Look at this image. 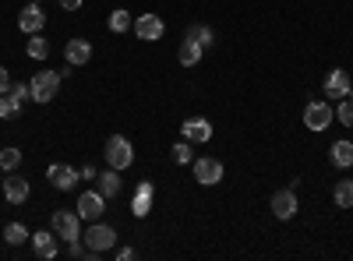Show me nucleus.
<instances>
[{
	"instance_id": "1",
	"label": "nucleus",
	"mask_w": 353,
	"mask_h": 261,
	"mask_svg": "<svg viewBox=\"0 0 353 261\" xmlns=\"http://www.w3.org/2000/svg\"><path fill=\"white\" fill-rule=\"evenodd\" d=\"M81 240H85V247L92 251V254H106V251L117 244V229L96 219V222H88V229L81 233Z\"/></svg>"
},
{
	"instance_id": "2",
	"label": "nucleus",
	"mask_w": 353,
	"mask_h": 261,
	"mask_svg": "<svg viewBox=\"0 0 353 261\" xmlns=\"http://www.w3.org/2000/svg\"><path fill=\"white\" fill-rule=\"evenodd\" d=\"M103 152H106V163H110L113 169H128V166L134 163V145H131L124 134H110Z\"/></svg>"
},
{
	"instance_id": "3",
	"label": "nucleus",
	"mask_w": 353,
	"mask_h": 261,
	"mask_svg": "<svg viewBox=\"0 0 353 261\" xmlns=\"http://www.w3.org/2000/svg\"><path fill=\"white\" fill-rule=\"evenodd\" d=\"M57 89H61V71H36V78L28 81L32 103H39V106H46L57 96Z\"/></svg>"
},
{
	"instance_id": "4",
	"label": "nucleus",
	"mask_w": 353,
	"mask_h": 261,
	"mask_svg": "<svg viewBox=\"0 0 353 261\" xmlns=\"http://www.w3.org/2000/svg\"><path fill=\"white\" fill-rule=\"evenodd\" d=\"M50 229L57 233V240H64V244L81 240V216L61 209V212H53V216H50Z\"/></svg>"
},
{
	"instance_id": "5",
	"label": "nucleus",
	"mask_w": 353,
	"mask_h": 261,
	"mask_svg": "<svg viewBox=\"0 0 353 261\" xmlns=\"http://www.w3.org/2000/svg\"><path fill=\"white\" fill-rule=\"evenodd\" d=\"M332 121H336L332 103H307V109H304V127L307 131H325V127H332Z\"/></svg>"
},
{
	"instance_id": "6",
	"label": "nucleus",
	"mask_w": 353,
	"mask_h": 261,
	"mask_svg": "<svg viewBox=\"0 0 353 261\" xmlns=\"http://www.w3.org/2000/svg\"><path fill=\"white\" fill-rule=\"evenodd\" d=\"M191 169H194V180H198L201 187H216V184L223 180V163H219V159L201 156V159L191 163Z\"/></svg>"
},
{
	"instance_id": "7",
	"label": "nucleus",
	"mask_w": 353,
	"mask_h": 261,
	"mask_svg": "<svg viewBox=\"0 0 353 261\" xmlns=\"http://www.w3.org/2000/svg\"><path fill=\"white\" fill-rule=\"evenodd\" d=\"M103 212H106V194H103L99 187L78 194V216H81V219L96 222V219H103Z\"/></svg>"
},
{
	"instance_id": "8",
	"label": "nucleus",
	"mask_w": 353,
	"mask_h": 261,
	"mask_svg": "<svg viewBox=\"0 0 353 261\" xmlns=\"http://www.w3.org/2000/svg\"><path fill=\"white\" fill-rule=\"evenodd\" d=\"M18 28L25 36H39L43 28H46V11L36 4V0H28V8L18 14Z\"/></svg>"
},
{
	"instance_id": "9",
	"label": "nucleus",
	"mask_w": 353,
	"mask_h": 261,
	"mask_svg": "<svg viewBox=\"0 0 353 261\" xmlns=\"http://www.w3.org/2000/svg\"><path fill=\"white\" fill-rule=\"evenodd\" d=\"M163 32H166V25H163V18H159V14L145 11L141 18H134V36H138V39L156 43V39H163Z\"/></svg>"
},
{
	"instance_id": "10",
	"label": "nucleus",
	"mask_w": 353,
	"mask_h": 261,
	"mask_svg": "<svg viewBox=\"0 0 353 261\" xmlns=\"http://www.w3.org/2000/svg\"><path fill=\"white\" fill-rule=\"evenodd\" d=\"M297 194H293V187H283V191H276L272 194V216L276 219H283V222H290L293 216H297Z\"/></svg>"
},
{
	"instance_id": "11",
	"label": "nucleus",
	"mask_w": 353,
	"mask_h": 261,
	"mask_svg": "<svg viewBox=\"0 0 353 261\" xmlns=\"http://www.w3.org/2000/svg\"><path fill=\"white\" fill-rule=\"evenodd\" d=\"M46 180H50L57 191H71L81 177H78V169H74V166H61V163H53V166L46 169Z\"/></svg>"
},
{
	"instance_id": "12",
	"label": "nucleus",
	"mask_w": 353,
	"mask_h": 261,
	"mask_svg": "<svg viewBox=\"0 0 353 261\" xmlns=\"http://www.w3.org/2000/svg\"><path fill=\"white\" fill-rule=\"evenodd\" d=\"M64 61H68L71 67H85L88 61H92V43H88V39H68Z\"/></svg>"
},
{
	"instance_id": "13",
	"label": "nucleus",
	"mask_w": 353,
	"mask_h": 261,
	"mask_svg": "<svg viewBox=\"0 0 353 261\" xmlns=\"http://www.w3.org/2000/svg\"><path fill=\"white\" fill-rule=\"evenodd\" d=\"M152 198H156V187L149 184V180H141L138 187H134V198H131V212L138 216V219H145L152 212Z\"/></svg>"
},
{
	"instance_id": "14",
	"label": "nucleus",
	"mask_w": 353,
	"mask_h": 261,
	"mask_svg": "<svg viewBox=\"0 0 353 261\" xmlns=\"http://www.w3.org/2000/svg\"><path fill=\"white\" fill-rule=\"evenodd\" d=\"M32 251H36V258H43V261H53L57 258V233L53 229H36L32 233Z\"/></svg>"
},
{
	"instance_id": "15",
	"label": "nucleus",
	"mask_w": 353,
	"mask_h": 261,
	"mask_svg": "<svg viewBox=\"0 0 353 261\" xmlns=\"http://www.w3.org/2000/svg\"><path fill=\"white\" fill-rule=\"evenodd\" d=\"M181 134L188 138V141H198V145H205L212 138V124L205 121V117H188L184 124H181Z\"/></svg>"
},
{
	"instance_id": "16",
	"label": "nucleus",
	"mask_w": 353,
	"mask_h": 261,
	"mask_svg": "<svg viewBox=\"0 0 353 261\" xmlns=\"http://www.w3.org/2000/svg\"><path fill=\"white\" fill-rule=\"evenodd\" d=\"M350 89H353V85H350V74H346V67H336V71H329V78H325V96H329V99H343Z\"/></svg>"
},
{
	"instance_id": "17",
	"label": "nucleus",
	"mask_w": 353,
	"mask_h": 261,
	"mask_svg": "<svg viewBox=\"0 0 353 261\" xmlns=\"http://www.w3.org/2000/svg\"><path fill=\"white\" fill-rule=\"evenodd\" d=\"M0 191L8 194L11 205H21V201L28 198V180H25V177H18V173H11V177L4 180V187H0Z\"/></svg>"
},
{
	"instance_id": "18",
	"label": "nucleus",
	"mask_w": 353,
	"mask_h": 261,
	"mask_svg": "<svg viewBox=\"0 0 353 261\" xmlns=\"http://www.w3.org/2000/svg\"><path fill=\"white\" fill-rule=\"evenodd\" d=\"M96 184H99V191L106 194V198H117L121 194V169H106V173H96Z\"/></svg>"
},
{
	"instance_id": "19",
	"label": "nucleus",
	"mask_w": 353,
	"mask_h": 261,
	"mask_svg": "<svg viewBox=\"0 0 353 261\" xmlns=\"http://www.w3.org/2000/svg\"><path fill=\"white\" fill-rule=\"evenodd\" d=\"M201 53H205V46H198L194 39H188V36H184L181 53H176V61H181V67H194V64L201 61Z\"/></svg>"
},
{
	"instance_id": "20",
	"label": "nucleus",
	"mask_w": 353,
	"mask_h": 261,
	"mask_svg": "<svg viewBox=\"0 0 353 261\" xmlns=\"http://www.w3.org/2000/svg\"><path fill=\"white\" fill-rule=\"evenodd\" d=\"M329 159H332V166H339V169H350V166H353V141H336Z\"/></svg>"
},
{
	"instance_id": "21",
	"label": "nucleus",
	"mask_w": 353,
	"mask_h": 261,
	"mask_svg": "<svg viewBox=\"0 0 353 261\" xmlns=\"http://www.w3.org/2000/svg\"><path fill=\"white\" fill-rule=\"evenodd\" d=\"M110 32H117V36H124L128 28H134V21H131V14L124 11V8H117V11H110Z\"/></svg>"
},
{
	"instance_id": "22",
	"label": "nucleus",
	"mask_w": 353,
	"mask_h": 261,
	"mask_svg": "<svg viewBox=\"0 0 353 261\" xmlns=\"http://www.w3.org/2000/svg\"><path fill=\"white\" fill-rule=\"evenodd\" d=\"M332 201L339 209H353V180H339L332 187Z\"/></svg>"
},
{
	"instance_id": "23",
	"label": "nucleus",
	"mask_w": 353,
	"mask_h": 261,
	"mask_svg": "<svg viewBox=\"0 0 353 261\" xmlns=\"http://www.w3.org/2000/svg\"><path fill=\"white\" fill-rule=\"evenodd\" d=\"M25 53L32 56V61H46V56H50V43H46L43 36H28V43H25Z\"/></svg>"
},
{
	"instance_id": "24",
	"label": "nucleus",
	"mask_w": 353,
	"mask_h": 261,
	"mask_svg": "<svg viewBox=\"0 0 353 261\" xmlns=\"http://www.w3.org/2000/svg\"><path fill=\"white\" fill-rule=\"evenodd\" d=\"M4 240H8V247H21L25 240H32V233H28L21 222H11V226L4 229Z\"/></svg>"
},
{
	"instance_id": "25",
	"label": "nucleus",
	"mask_w": 353,
	"mask_h": 261,
	"mask_svg": "<svg viewBox=\"0 0 353 261\" xmlns=\"http://www.w3.org/2000/svg\"><path fill=\"white\" fill-rule=\"evenodd\" d=\"M18 113H21V103L14 96H8V92L0 96V121H14Z\"/></svg>"
},
{
	"instance_id": "26",
	"label": "nucleus",
	"mask_w": 353,
	"mask_h": 261,
	"mask_svg": "<svg viewBox=\"0 0 353 261\" xmlns=\"http://www.w3.org/2000/svg\"><path fill=\"white\" fill-rule=\"evenodd\" d=\"M21 166V152L18 149H0V173H14Z\"/></svg>"
},
{
	"instance_id": "27",
	"label": "nucleus",
	"mask_w": 353,
	"mask_h": 261,
	"mask_svg": "<svg viewBox=\"0 0 353 261\" xmlns=\"http://www.w3.org/2000/svg\"><path fill=\"white\" fill-rule=\"evenodd\" d=\"M188 39H194L198 46L209 50V46H212V28H209V25H191V28H188Z\"/></svg>"
},
{
	"instance_id": "28",
	"label": "nucleus",
	"mask_w": 353,
	"mask_h": 261,
	"mask_svg": "<svg viewBox=\"0 0 353 261\" xmlns=\"http://www.w3.org/2000/svg\"><path fill=\"white\" fill-rule=\"evenodd\" d=\"M336 121L346 124V127H353V96H343V99H339V106H336Z\"/></svg>"
},
{
	"instance_id": "29",
	"label": "nucleus",
	"mask_w": 353,
	"mask_h": 261,
	"mask_svg": "<svg viewBox=\"0 0 353 261\" xmlns=\"http://www.w3.org/2000/svg\"><path fill=\"white\" fill-rule=\"evenodd\" d=\"M173 159H176V163H194V152H191V141H188V138L173 145Z\"/></svg>"
},
{
	"instance_id": "30",
	"label": "nucleus",
	"mask_w": 353,
	"mask_h": 261,
	"mask_svg": "<svg viewBox=\"0 0 353 261\" xmlns=\"http://www.w3.org/2000/svg\"><path fill=\"white\" fill-rule=\"evenodd\" d=\"M8 96H14L21 106L28 103V99H32V92H28V81H11V89H8Z\"/></svg>"
},
{
	"instance_id": "31",
	"label": "nucleus",
	"mask_w": 353,
	"mask_h": 261,
	"mask_svg": "<svg viewBox=\"0 0 353 261\" xmlns=\"http://www.w3.org/2000/svg\"><path fill=\"white\" fill-rule=\"evenodd\" d=\"M11 89V78H8V67H0V96Z\"/></svg>"
},
{
	"instance_id": "32",
	"label": "nucleus",
	"mask_w": 353,
	"mask_h": 261,
	"mask_svg": "<svg viewBox=\"0 0 353 261\" xmlns=\"http://www.w3.org/2000/svg\"><path fill=\"white\" fill-rule=\"evenodd\" d=\"M78 177H81V180H96V169H92V166H81Z\"/></svg>"
},
{
	"instance_id": "33",
	"label": "nucleus",
	"mask_w": 353,
	"mask_h": 261,
	"mask_svg": "<svg viewBox=\"0 0 353 261\" xmlns=\"http://www.w3.org/2000/svg\"><path fill=\"white\" fill-rule=\"evenodd\" d=\"M61 8H64V11H78L81 0H61Z\"/></svg>"
},
{
	"instance_id": "34",
	"label": "nucleus",
	"mask_w": 353,
	"mask_h": 261,
	"mask_svg": "<svg viewBox=\"0 0 353 261\" xmlns=\"http://www.w3.org/2000/svg\"><path fill=\"white\" fill-rule=\"evenodd\" d=\"M0 187H4V180H0Z\"/></svg>"
},
{
	"instance_id": "35",
	"label": "nucleus",
	"mask_w": 353,
	"mask_h": 261,
	"mask_svg": "<svg viewBox=\"0 0 353 261\" xmlns=\"http://www.w3.org/2000/svg\"><path fill=\"white\" fill-rule=\"evenodd\" d=\"M36 4H39V0H36Z\"/></svg>"
}]
</instances>
